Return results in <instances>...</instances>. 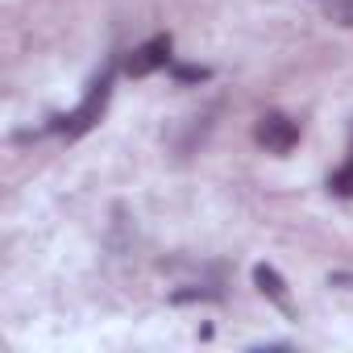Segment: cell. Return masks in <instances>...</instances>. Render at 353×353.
<instances>
[{"instance_id": "obj_1", "label": "cell", "mask_w": 353, "mask_h": 353, "mask_svg": "<svg viewBox=\"0 0 353 353\" xmlns=\"http://www.w3.org/2000/svg\"><path fill=\"white\" fill-rule=\"evenodd\" d=\"M108 96H112V67H104V71L92 79L88 96L79 100V108L63 117V133H67V137H83V133H88V129H92V125L104 117V108H108Z\"/></svg>"}, {"instance_id": "obj_2", "label": "cell", "mask_w": 353, "mask_h": 353, "mask_svg": "<svg viewBox=\"0 0 353 353\" xmlns=\"http://www.w3.org/2000/svg\"><path fill=\"white\" fill-rule=\"evenodd\" d=\"M254 137H258V145H266L270 154H291L295 141H299V125H295L291 117H283V112H266V117H258Z\"/></svg>"}, {"instance_id": "obj_3", "label": "cell", "mask_w": 353, "mask_h": 353, "mask_svg": "<svg viewBox=\"0 0 353 353\" xmlns=\"http://www.w3.org/2000/svg\"><path fill=\"white\" fill-rule=\"evenodd\" d=\"M162 67H170V34H158V38L141 42V46L125 59V71H129L133 79H145V75H154V71H162Z\"/></svg>"}, {"instance_id": "obj_4", "label": "cell", "mask_w": 353, "mask_h": 353, "mask_svg": "<svg viewBox=\"0 0 353 353\" xmlns=\"http://www.w3.org/2000/svg\"><path fill=\"white\" fill-rule=\"evenodd\" d=\"M254 283H258V291H262L270 303H279L283 312H291V295H287V283H283V274H279L274 266H254Z\"/></svg>"}, {"instance_id": "obj_5", "label": "cell", "mask_w": 353, "mask_h": 353, "mask_svg": "<svg viewBox=\"0 0 353 353\" xmlns=\"http://www.w3.org/2000/svg\"><path fill=\"white\" fill-rule=\"evenodd\" d=\"M312 5H316L328 21H336V26H349V30H353V0H312Z\"/></svg>"}, {"instance_id": "obj_6", "label": "cell", "mask_w": 353, "mask_h": 353, "mask_svg": "<svg viewBox=\"0 0 353 353\" xmlns=\"http://www.w3.org/2000/svg\"><path fill=\"white\" fill-rule=\"evenodd\" d=\"M328 188L336 192V196H353V158L341 166V170H332V179H328Z\"/></svg>"}, {"instance_id": "obj_7", "label": "cell", "mask_w": 353, "mask_h": 353, "mask_svg": "<svg viewBox=\"0 0 353 353\" xmlns=\"http://www.w3.org/2000/svg\"><path fill=\"white\" fill-rule=\"evenodd\" d=\"M174 79L179 83H200V79H208V71L204 67H174Z\"/></svg>"}]
</instances>
